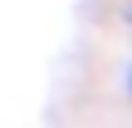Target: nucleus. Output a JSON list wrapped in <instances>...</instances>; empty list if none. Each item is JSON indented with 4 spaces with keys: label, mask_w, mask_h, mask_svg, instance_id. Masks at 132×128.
<instances>
[{
    "label": "nucleus",
    "mask_w": 132,
    "mask_h": 128,
    "mask_svg": "<svg viewBox=\"0 0 132 128\" xmlns=\"http://www.w3.org/2000/svg\"><path fill=\"white\" fill-rule=\"evenodd\" d=\"M128 96H132V69H128Z\"/></svg>",
    "instance_id": "nucleus-1"
},
{
    "label": "nucleus",
    "mask_w": 132,
    "mask_h": 128,
    "mask_svg": "<svg viewBox=\"0 0 132 128\" xmlns=\"http://www.w3.org/2000/svg\"><path fill=\"white\" fill-rule=\"evenodd\" d=\"M123 14H128V18H132V5H128V9H123Z\"/></svg>",
    "instance_id": "nucleus-2"
}]
</instances>
